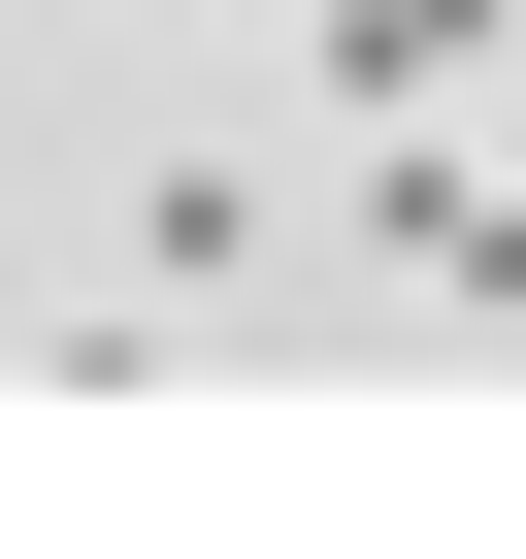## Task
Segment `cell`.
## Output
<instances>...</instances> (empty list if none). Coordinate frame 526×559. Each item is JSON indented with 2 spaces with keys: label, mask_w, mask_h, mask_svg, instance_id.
<instances>
[{
  "label": "cell",
  "mask_w": 526,
  "mask_h": 559,
  "mask_svg": "<svg viewBox=\"0 0 526 559\" xmlns=\"http://www.w3.org/2000/svg\"><path fill=\"white\" fill-rule=\"evenodd\" d=\"M428 263H461V297H526V165H461V230H428Z\"/></svg>",
  "instance_id": "1"
},
{
  "label": "cell",
  "mask_w": 526,
  "mask_h": 559,
  "mask_svg": "<svg viewBox=\"0 0 526 559\" xmlns=\"http://www.w3.org/2000/svg\"><path fill=\"white\" fill-rule=\"evenodd\" d=\"M165 34H230V0H165Z\"/></svg>",
  "instance_id": "2"
}]
</instances>
